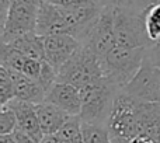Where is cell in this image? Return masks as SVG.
<instances>
[{"label":"cell","instance_id":"cell-11","mask_svg":"<svg viewBox=\"0 0 160 143\" xmlns=\"http://www.w3.org/2000/svg\"><path fill=\"white\" fill-rule=\"evenodd\" d=\"M45 101L58 105L59 108L66 111L69 115H80V111H82L80 90L76 86L65 81L56 80L52 84V87L47 91Z\"/></svg>","mask_w":160,"mask_h":143},{"label":"cell","instance_id":"cell-20","mask_svg":"<svg viewBox=\"0 0 160 143\" xmlns=\"http://www.w3.org/2000/svg\"><path fill=\"white\" fill-rule=\"evenodd\" d=\"M17 129V116L10 105H2L0 110V135L13 133Z\"/></svg>","mask_w":160,"mask_h":143},{"label":"cell","instance_id":"cell-19","mask_svg":"<svg viewBox=\"0 0 160 143\" xmlns=\"http://www.w3.org/2000/svg\"><path fill=\"white\" fill-rule=\"evenodd\" d=\"M14 98H16V93H14V84L10 73L6 67L0 66V105H7Z\"/></svg>","mask_w":160,"mask_h":143},{"label":"cell","instance_id":"cell-13","mask_svg":"<svg viewBox=\"0 0 160 143\" xmlns=\"http://www.w3.org/2000/svg\"><path fill=\"white\" fill-rule=\"evenodd\" d=\"M35 110L44 135H56L59 129L69 121L70 116H73L69 115L62 108H59L58 105L48 101L35 104Z\"/></svg>","mask_w":160,"mask_h":143},{"label":"cell","instance_id":"cell-5","mask_svg":"<svg viewBox=\"0 0 160 143\" xmlns=\"http://www.w3.org/2000/svg\"><path fill=\"white\" fill-rule=\"evenodd\" d=\"M145 52L146 48L114 47L100 59L104 74L122 90L141 69L145 59Z\"/></svg>","mask_w":160,"mask_h":143},{"label":"cell","instance_id":"cell-28","mask_svg":"<svg viewBox=\"0 0 160 143\" xmlns=\"http://www.w3.org/2000/svg\"><path fill=\"white\" fill-rule=\"evenodd\" d=\"M87 2H93V3H96V0H87Z\"/></svg>","mask_w":160,"mask_h":143},{"label":"cell","instance_id":"cell-12","mask_svg":"<svg viewBox=\"0 0 160 143\" xmlns=\"http://www.w3.org/2000/svg\"><path fill=\"white\" fill-rule=\"evenodd\" d=\"M7 105L13 108L17 116V129L21 132L27 133L30 138H32L37 143H39L44 138V132L39 125V119L37 115L35 104L27 101H21V100H11Z\"/></svg>","mask_w":160,"mask_h":143},{"label":"cell","instance_id":"cell-22","mask_svg":"<svg viewBox=\"0 0 160 143\" xmlns=\"http://www.w3.org/2000/svg\"><path fill=\"white\" fill-rule=\"evenodd\" d=\"M44 2L52 3L56 6H62V7H80V6L87 4V0H44Z\"/></svg>","mask_w":160,"mask_h":143},{"label":"cell","instance_id":"cell-15","mask_svg":"<svg viewBox=\"0 0 160 143\" xmlns=\"http://www.w3.org/2000/svg\"><path fill=\"white\" fill-rule=\"evenodd\" d=\"M11 47L18 49L24 55L30 56V58L38 59V61H44L45 59V42L44 37L39 35L38 32H28L24 35L16 38L14 41L10 42Z\"/></svg>","mask_w":160,"mask_h":143},{"label":"cell","instance_id":"cell-17","mask_svg":"<svg viewBox=\"0 0 160 143\" xmlns=\"http://www.w3.org/2000/svg\"><path fill=\"white\" fill-rule=\"evenodd\" d=\"M83 143H112L105 125L83 122Z\"/></svg>","mask_w":160,"mask_h":143},{"label":"cell","instance_id":"cell-18","mask_svg":"<svg viewBox=\"0 0 160 143\" xmlns=\"http://www.w3.org/2000/svg\"><path fill=\"white\" fill-rule=\"evenodd\" d=\"M145 27H146L148 37L152 42L160 39V3L153 4L143 10Z\"/></svg>","mask_w":160,"mask_h":143},{"label":"cell","instance_id":"cell-14","mask_svg":"<svg viewBox=\"0 0 160 143\" xmlns=\"http://www.w3.org/2000/svg\"><path fill=\"white\" fill-rule=\"evenodd\" d=\"M7 70L10 73L11 80H13L14 93H16L17 100L32 102V104H39V102L45 101L47 91L35 79H31V77L25 76L24 73H20L16 70Z\"/></svg>","mask_w":160,"mask_h":143},{"label":"cell","instance_id":"cell-1","mask_svg":"<svg viewBox=\"0 0 160 143\" xmlns=\"http://www.w3.org/2000/svg\"><path fill=\"white\" fill-rule=\"evenodd\" d=\"M105 126L112 143H125L143 132L160 135V102H149L121 90L114 100Z\"/></svg>","mask_w":160,"mask_h":143},{"label":"cell","instance_id":"cell-27","mask_svg":"<svg viewBox=\"0 0 160 143\" xmlns=\"http://www.w3.org/2000/svg\"><path fill=\"white\" fill-rule=\"evenodd\" d=\"M16 2H22V3H30V4H35V6H39L44 0H16Z\"/></svg>","mask_w":160,"mask_h":143},{"label":"cell","instance_id":"cell-25","mask_svg":"<svg viewBox=\"0 0 160 143\" xmlns=\"http://www.w3.org/2000/svg\"><path fill=\"white\" fill-rule=\"evenodd\" d=\"M0 143H17L14 132L13 133H6V135H0Z\"/></svg>","mask_w":160,"mask_h":143},{"label":"cell","instance_id":"cell-26","mask_svg":"<svg viewBox=\"0 0 160 143\" xmlns=\"http://www.w3.org/2000/svg\"><path fill=\"white\" fill-rule=\"evenodd\" d=\"M39 143H61V142L56 138V135H45Z\"/></svg>","mask_w":160,"mask_h":143},{"label":"cell","instance_id":"cell-2","mask_svg":"<svg viewBox=\"0 0 160 143\" xmlns=\"http://www.w3.org/2000/svg\"><path fill=\"white\" fill-rule=\"evenodd\" d=\"M101 10L93 2L80 7H62L42 2L38 7L37 32L42 37L69 34L84 45L90 38Z\"/></svg>","mask_w":160,"mask_h":143},{"label":"cell","instance_id":"cell-21","mask_svg":"<svg viewBox=\"0 0 160 143\" xmlns=\"http://www.w3.org/2000/svg\"><path fill=\"white\" fill-rule=\"evenodd\" d=\"M145 61L150 62L152 65L160 67V39L156 42H153L150 47L146 48L145 52Z\"/></svg>","mask_w":160,"mask_h":143},{"label":"cell","instance_id":"cell-4","mask_svg":"<svg viewBox=\"0 0 160 143\" xmlns=\"http://www.w3.org/2000/svg\"><path fill=\"white\" fill-rule=\"evenodd\" d=\"M114 34L115 47L119 48H148L153 44L146 32L143 11L131 4L115 7Z\"/></svg>","mask_w":160,"mask_h":143},{"label":"cell","instance_id":"cell-24","mask_svg":"<svg viewBox=\"0 0 160 143\" xmlns=\"http://www.w3.org/2000/svg\"><path fill=\"white\" fill-rule=\"evenodd\" d=\"M14 135H16V141H17V143H37L32 138H30V136H28L27 133L21 132L20 129H16Z\"/></svg>","mask_w":160,"mask_h":143},{"label":"cell","instance_id":"cell-6","mask_svg":"<svg viewBox=\"0 0 160 143\" xmlns=\"http://www.w3.org/2000/svg\"><path fill=\"white\" fill-rule=\"evenodd\" d=\"M105 74L98 55L87 45L82 48L61 67L58 72V81H65L79 88L98 81Z\"/></svg>","mask_w":160,"mask_h":143},{"label":"cell","instance_id":"cell-9","mask_svg":"<svg viewBox=\"0 0 160 143\" xmlns=\"http://www.w3.org/2000/svg\"><path fill=\"white\" fill-rule=\"evenodd\" d=\"M45 61L55 67L56 72L82 48V42L69 34H53L44 37Z\"/></svg>","mask_w":160,"mask_h":143},{"label":"cell","instance_id":"cell-29","mask_svg":"<svg viewBox=\"0 0 160 143\" xmlns=\"http://www.w3.org/2000/svg\"><path fill=\"white\" fill-rule=\"evenodd\" d=\"M129 3H131V0H127V4H129Z\"/></svg>","mask_w":160,"mask_h":143},{"label":"cell","instance_id":"cell-23","mask_svg":"<svg viewBox=\"0 0 160 143\" xmlns=\"http://www.w3.org/2000/svg\"><path fill=\"white\" fill-rule=\"evenodd\" d=\"M11 2H13V0H0V17H2V24L6 21V18H7Z\"/></svg>","mask_w":160,"mask_h":143},{"label":"cell","instance_id":"cell-16","mask_svg":"<svg viewBox=\"0 0 160 143\" xmlns=\"http://www.w3.org/2000/svg\"><path fill=\"white\" fill-rule=\"evenodd\" d=\"M56 138L61 143H83V121L80 115H73L59 129Z\"/></svg>","mask_w":160,"mask_h":143},{"label":"cell","instance_id":"cell-10","mask_svg":"<svg viewBox=\"0 0 160 143\" xmlns=\"http://www.w3.org/2000/svg\"><path fill=\"white\" fill-rule=\"evenodd\" d=\"M114 10L115 7H104L94 25L91 35L84 45L90 47L101 59L115 47V34H114Z\"/></svg>","mask_w":160,"mask_h":143},{"label":"cell","instance_id":"cell-8","mask_svg":"<svg viewBox=\"0 0 160 143\" xmlns=\"http://www.w3.org/2000/svg\"><path fill=\"white\" fill-rule=\"evenodd\" d=\"M122 90L143 101L160 102V67L143 59L141 69Z\"/></svg>","mask_w":160,"mask_h":143},{"label":"cell","instance_id":"cell-3","mask_svg":"<svg viewBox=\"0 0 160 143\" xmlns=\"http://www.w3.org/2000/svg\"><path fill=\"white\" fill-rule=\"evenodd\" d=\"M121 91L107 76L80 88L82 96V111L80 118L88 124L105 125L112 108L117 94Z\"/></svg>","mask_w":160,"mask_h":143},{"label":"cell","instance_id":"cell-7","mask_svg":"<svg viewBox=\"0 0 160 143\" xmlns=\"http://www.w3.org/2000/svg\"><path fill=\"white\" fill-rule=\"evenodd\" d=\"M39 6L13 0L7 18L2 24V42L10 44L16 38L28 32H37V18Z\"/></svg>","mask_w":160,"mask_h":143}]
</instances>
